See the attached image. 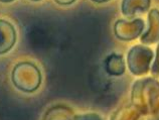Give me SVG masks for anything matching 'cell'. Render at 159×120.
Wrapping results in <instances>:
<instances>
[{
  "instance_id": "cell-1",
  "label": "cell",
  "mask_w": 159,
  "mask_h": 120,
  "mask_svg": "<svg viewBox=\"0 0 159 120\" xmlns=\"http://www.w3.org/2000/svg\"><path fill=\"white\" fill-rule=\"evenodd\" d=\"M131 101L146 120H159V81L154 78L136 81L132 87Z\"/></svg>"
},
{
  "instance_id": "cell-2",
  "label": "cell",
  "mask_w": 159,
  "mask_h": 120,
  "mask_svg": "<svg viewBox=\"0 0 159 120\" xmlns=\"http://www.w3.org/2000/svg\"><path fill=\"white\" fill-rule=\"evenodd\" d=\"M14 86L20 91L32 93L41 84V73L35 65L29 62H21L14 67L11 74Z\"/></svg>"
},
{
  "instance_id": "cell-3",
  "label": "cell",
  "mask_w": 159,
  "mask_h": 120,
  "mask_svg": "<svg viewBox=\"0 0 159 120\" xmlns=\"http://www.w3.org/2000/svg\"><path fill=\"white\" fill-rule=\"evenodd\" d=\"M154 53L150 48L138 44L130 48L127 55L128 69L133 75L143 76L149 72Z\"/></svg>"
},
{
  "instance_id": "cell-4",
  "label": "cell",
  "mask_w": 159,
  "mask_h": 120,
  "mask_svg": "<svg viewBox=\"0 0 159 120\" xmlns=\"http://www.w3.org/2000/svg\"><path fill=\"white\" fill-rule=\"evenodd\" d=\"M144 27L145 23L142 18H135L131 21L118 19L114 24V34L121 40L130 41L140 36Z\"/></svg>"
},
{
  "instance_id": "cell-5",
  "label": "cell",
  "mask_w": 159,
  "mask_h": 120,
  "mask_svg": "<svg viewBox=\"0 0 159 120\" xmlns=\"http://www.w3.org/2000/svg\"><path fill=\"white\" fill-rule=\"evenodd\" d=\"M16 41V31L7 20L0 19V55L6 53L12 48Z\"/></svg>"
},
{
  "instance_id": "cell-6",
  "label": "cell",
  "mask_w": 159,
  "mask_h": 120,
  "mask_svg": "<svg viewBox=\"0 0 159 120\" xmlns=\"http://www.w3.org/2000/svg\"><path fill=\"white\" fill-rule=\"evenodd\" d=\"M149 27L141 36V43L144 44H151L159 41V10L153 8L148 14Z\"/></svg>"
},
{
  "instance_id": "cell-7",
  "label": "cell",
  "mask_w": 159,
  "mask_h": 120,
  "mask_svg": "<svg viewBox=\"0 0 159 120\" xmlns=\"http://www.w3.org/2000/svg\"><path fill=\"white\" fill-rule=\"evenodd\" d=\"M151 0H122L121 10L127 17H132L138 13H143L150 7Z\"/></svg>"
},
{
  "instance_id": "cell-8",
  "label": "cell",
  "mask_w": 159,
  "mask_h": 120,
  "mask_svg": "<svg viewBox=\"0 0 159 120\" xmlns=\"http://www.w3.org/2000/svg\"><path fill=\"white\" fill-rule=\"evenodd\" d=\"M105 70L110 76H121L125 72V62L122 55L113 53L105 60Z\"/></svg>"
},
{
  "instance_id": "cell-9",
  "label": "cell",
  "mask_w": 159,
  "mask_h": 120,
  "mask_svg": "<svg viewBox=\"0 0 159 120\" xmlns=\"http://www.w3.org/2000/svg\"><path fill=\"white\" fill-rule=\"evenodd\" d=\"M74 116V111L70 107L57 105L47 111L43 120H73Z\"/></svg>"
},
{
  "instance_id": "cell-10",
  "label": "cell",
  "mask_w": 159,
  "mask_h": 120,
  "mask_svg": "<svg viewBox=\"0 0 159 120\" xmlns=\"http://www.w3.org/2000/svg\"><path fill=\"white\" fill-rule=\"evenodd\" d=\"M111 120H145V117L131 104L119 108L111 116Z\"/></svg>"
},
{
  "instance_id": "cell-11",
  "label": "cell",
  "mask_w": 159,
  "mask_h": 120,
  "mask_svg": "<svg viewBox=\"0 0 159 120\" xmlns=\"http://www.w3.org/2000/svg\"><path fill=\"white\" fill-rule=\"evenodd\" d=\"M73 120H103L101 116L96 113H87L81 115H75Z\"/></svg>"
},
{
  "instance_id": "cell-12",
  "label": "cell",
  "mask_w": 159,
  "mask_h": 120,
  "mask_svg": "<svg viewBox=\"0 0 159 120\" xmlns=\"http://www.w3.org/2000/svg\"><path fill=\"white\" fill-rule=\"evenodd\" d=\"M151 74L153 77H159V44L156 48V58L155 61L153 62L152 68H151Z\"/></svg>"
},
{
  "instance_id": "cell-13",
  "label": "cell",
  "mask_w": 159,
  "mask_h": 120,
  "mask_svg": "<svg viewBox=\"0 0 159 120\" xmlns=\"http://www.w3.org/2000/svg\"><path fill=\"white\" fill-rule=\"evenodd\" d=\"M57 4H60V5H70V4L74 3L76 0H54Z\"/></svg>"
},
{
  "instance_id": "cell-14",
  "label": "cell",
  "mask_w": 159,
  "mask_h": 120,
  "mask_svg": "<svg viewBox=\"0 0 159 120\" xmlns=\"http://www.w3.org/2000/svg\"><path fill=\"white\" fill-rule=\"evenodd\" d=\"M92 1L95 2V3H104V2L109 1V0H92Z\"/></svg>"
},
{
  "instance_id": "cell-15",
  "label": "cell",
  "mask_w": 159,
  "mask_h": 120,
  "mask_svg": "<svg viewBox=\"0 0 159 120\" xmlns=\"http://www.w3.org/2000/svg\"><path fill=\"white\" fill-rule=\"evenodd\" d=\"M1 2H4V3H8V2H12L13 0H0Z\"/></svg>"
},
{
  "instance_id": "cell-16",
  "label": "cell",
  "mask_w": 159,
  "mask_h": 120,
  "mask_svg": "<svg viewBox=\"0 0 159 120\" xmlns=\"http://www.w3.org/2000/svg\"><path fill=\"white\" fill-rule=\"evenodd\" d=\"M32 1H39V0H32Z\"/></svg>"
}]
</instances>
